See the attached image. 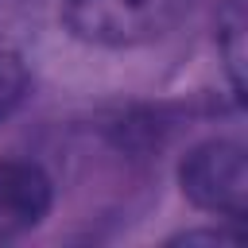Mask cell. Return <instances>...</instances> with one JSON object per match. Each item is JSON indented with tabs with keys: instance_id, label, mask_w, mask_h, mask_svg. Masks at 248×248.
<instances>
[{
	"instance_id": "7a4b0ae2",
	"label": "cell",
	"mask_w": 248,
	"mask_h": 248,
	"mask_svg": "<svg viewBox=\"0 0 248 248\" xmlns=\"http://www.w3.org/2000/svg\"><path fill=\"white\" fill-rule=\"evenodd\" d=\"M178 186L194 209L213 213L229 225H240L244 205H248V155H244V147L236 140H205V143L190 147L186 159L178 163Z\"/></svg>"
},
{
	"instance_id": "8992f818",
	"label": "cell",
	"mask_w": 248,
	"mask_h": 248,
	"mask_svg": "<svg viewBox=\"0 0 248 248\" xmlns=\"http://www.w3.org/2000/svg\"><path fill=\"white\" fill-rule=\"evenodd\" d=\"M170 244H240V229L236 225H229V229H221V225H213V229H190V232L170 236Z\"/></svg>"
},
{
	"instance_id": "6da1fadb",
	"label": "cell",
	"mask_w": 248,
	"mask_h": 248,
	"mask_svg": "<svg viewBox=\"0 0 248 248\" xmlns=\"http://www.w3.org/2000/svg\"><path fill=\"white\" fill-rule=\"evenodd\" d=\"M194 12V0H62V27L101 50H132L170 39Z\"/></svg>"
},
{
	"instance_id": "5b68a950",
	"label": "cell",
	"mask_w": 248,
	"mask_h": 248,
	"mask_svg": "<svg viewBox=\"0 0 248 248\" xmlns=\"http://www.w3.org/2000/svg\"><path fill=\"white\" fill-rule=\"evenodd\" d=\"M27 93H31V74L23 58L12 50H0V124L27 101Z\"/></svg>"
},
{
	"instance_id": "277c9868",
	"label": "cell",
	"mask_w": 248,
	"mask_h": 248,
	"mask_svg": "<svg viewBox=\"0 0 248 248\" xmlns=\"http://www.w3.org/2000/svg\"><path fill=\"white\" fill-rule=\"evenodd\" d=\"M217 46L225 54V70H229V81L240 97L244 81H240V70H244V8L240 0H229L221 19H217Z\"/></svg>"
},
{
	"instance_id": "3957f363",
	"label": "cell",
	"mask_w": 248,
	"mask_h": 248,
	"mask_svg": "<svg viewBox=\"0 0 248 248\" xmlns=\"http://www.w3.org/2000/svg\"><path fill=\"white\" fill-rule=\"evenodd\" d=\"M54 205L50 174L31 159H0V244L31 232Z\"/></svg>"
}]
</instances>
